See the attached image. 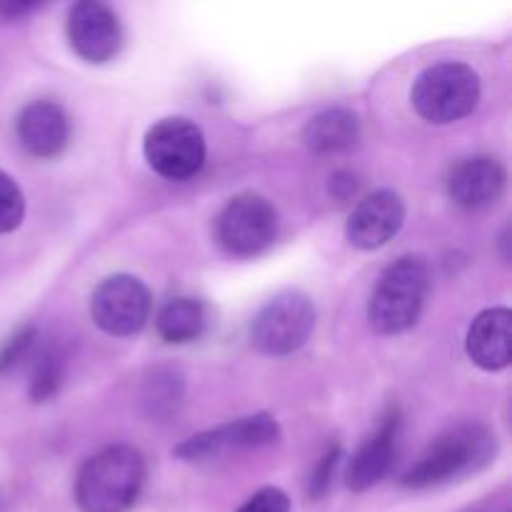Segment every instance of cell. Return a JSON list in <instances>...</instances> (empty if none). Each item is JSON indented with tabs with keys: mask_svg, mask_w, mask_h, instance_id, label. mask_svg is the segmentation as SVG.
Instances as JSON below:
<instances>
[{
	"mask_svg": "<svg viewBox=\"0 0 512 512\" xmlns=\"http://www.w3.org/2000/svg\"><path fill=\"white\" fill-rule=\"evenodd\" d=\"M495 453H498V440H495L493 430L478 423L458 425L440 435L415 460L413 468L403 475V485L413 490H425L455 483V480L488 468Z\"/></svg>",
	"mask_w": 512,
	"mask_h": 512,
	"instance_id": "obj_1",
	"label": "cell"
},
{
	"mask_svg": "<svg viewBox=\"0 0 512 512\" xmlns=\"http://www.w3.org/2000/svg\"><path fill=\"white\" fill-rule=\"evenodd\" d=\"M145 483V460L130 445H110L83 463L75 503L83 512H128Z\"/></svg>",
	"mask_w": 512,
	"mask_h": 512,
	"instance_id": "obj_2",
	"label": "cell"
},
{
	"mask_svg": "<svg viewBox=\"0 0 512 512\" xmlns=\"http://www.w3.org/2000/svg\"><path fill=\"white\" fill-rule=\"evenodd\" d=\"M430 290L428 263L418 255H403L385 268L368 303V320L378 333L400 335L413 328Z\"/></svg>",
	"mask_w": 512,
	"mask_h": 512,
	"instance_id": "obj_3",
	"label": "cell"
},
{
	"mask_svg": "<svg viewBox=\"0 0 512 512\" xmlns=\"http://www.w3.org/2000/svg\"><path fill=\"white\" fill-rule=\"evenodd\" d=\"M410 98L420 118L435 125H448L473 113L480 100V78L470 65L445 60L418 75Z\"/></svg>",
	"mask_w": 512,
	"mask_h": 512,
	"instance_id": "obj_4",
	"label": "cell"
},
{
	"mask_svg": "<svg viewBox=\"0 0 512 512\" xmlns=\"http://www.w3.org/2000/svg\"><path fill=\"white\" fill-rule=\"evenodd\" d=\"M315 305L298 290L273 295L255 313L250 325V343L263 355H290L303 348L315 330Z\"/></svg>",
	"mask_w": 512,
	"mask_h": 512,
	"instance_id": "obj_5",
	"label": "cell"
},
{
	"mask_svg": "<svg viewBox=\"0 0 512 512\" xmlns=\"http://www.w3.org/2000/svg\"><path fill=\"white\" fill-rule=\"evenodd\" d=\"M143 153L150 168L165 180H188L205 165V135L193 120L163 118L145 133Z\"/></svg>",
	"mask_w": 512,
	"mask_h": 512,
	"instance_id": "obj_6",
	"label": "cell"
},
{
	"mask_svg": "<svg viewBox=\"0 0 512 512\" xmlns=\"http://www.w3.org/2000/svg\"><path fill=\"white\" fill-rule=\"evenodd\" d=\"M278 225V210L270 200H265L263 195L243 193L228 200V205L220 210L215 233L230 255L253 258L275 243Z\"/></svg>",
	"mask_w": 512,
	"mask_h": 512,
	"instance_id": "obj_7",
	"label": "cell"
},
{
	"mask_svg": "<svg viewBox=\"0 0 512 512\" xmlns=\"http://www.w3.org/2000/svg\"><path fill=\"white\" fill-rule=\"evenodd\" d=\"M153 298L148 285L135 275H110L90 295V318L113 338L140 333L150 318Z\"/></svg>",
	"mask_w": 512,
	"mask_h": 512,
	"instance_id": "obj_8",
	"label": "cell"
},
{
	"mask_svg": "<svg viewBox=\"0 0 512 512\" xmlns=\"http://www.w3.org/2000/svg\"><path fill=\"white\" fill-rule=\"evenodd\" d=\"M280 425L273 415L258 413L248 418L230 420L213 430L198 433L175 448V455L188 463H213V460L228 458V455L248 453V450L265 448L278 443Z\"/></svg>",
	"mask_w": 512,
	"mask_h": 512,
	"instance_id": "obj_9",
	"label": "cell"
},
{
	"mask_svg": "<svg viewBox=\"0 0 512 512\" xmlns=\"http://www.w3.org/2000/svg\"><path fill=\"white\" fill-rule=\"evenodd\" d=\"M68 40L85 63H108L120 53L123 28L108 5L98 0H80L70 8Z\"/></svg>",
	"mask_w": 512,
	"mask_h": 512,
	"instance_id": "obj_10",
	"label": "cell"
},
{
	"mask_svg": "<svg viewBox=\"0 0 512 512\" xmlns=\"http://www.w3.org/2000/svg\"><path fill=\"white\" fill-rule=\"evenodd\" d=\"M405 223V200L395 190H375L365 195L345 223L350 245L360 250H378L400 233Z\"/></svg>",
	"mask_w": 512,
	"mask_h": 512,
	"instance_id": "obj_11",
	"label": "cell"
},
{
	"mask_svg": "<svg viewBox=\"0 0 512 512\" xmlns=\"http://www.w3.org/2000/svg\"><path fill=\"white\" fill-rule=\"evenodd\" d=\"M400 438H403V415L393 408L380 420L378 430L350 458L348 470H345L348 488L355 493H363V490H370L380 480L388 478L395 460H398Z\"/></svg>",
	"mask_w": 512,
	"mask_h": 512,
	"instance_id": "obj_12",
	"label": "cell"
},
{
	"mask_svg": "<svg viewBox=\"0 0 512 512\" xmlns=\"http://www.w3.org/2000/svg\"><path fill=\"white\" fill-rule=\"evenodd\" d=\"M505 190V168L490 155L460 160L448 178V193L455 205L480 210L493 205Z\"/></svg>",
	"mask_w": 512,
	"mask_h": 512,
	"instance_id": "obj_13",
	"label": "cell"
},
{
	"mask_svg": "<svg viewBox=\"0 0 512 512\" xmlns=\"http://www.w3.org/2000/svg\"><path fill=\"white\" fill-rule=\"evenodd\" d=\"M70 138L68 115L53 100H35L18 115V140L35 158H55Z\"/></svg>",
	"mask_w": 512,
	"mask_h": 512,
	"instance_id": "obj_14",
	"label": "cell"
},
{
	"mask_svg": "<svg viewBox=\"0 0 512 512\" xmlns=\"http://www.w3.org/2000/svg\"><path fill=\"white\" fill-rule=\"evenodd\" d=\"M512 313L508 308L483 310L473 320L465 340L468 358L488 373H498L510 365Z\"/></svg>",
	"mask_w": 512,
	"mask_h": 512,
	"instance_id": "obj_15",
	"label": "cell"
},
{
	"mask_svg": "<svg viewBox=\"0 0 512 512\" xmlns=\"http://www.w3.org/2000/svg\"><path fill=\"white\" fill-rule=\"evenodd\" d=\"M360 138V120L348 108H328L305 123L303 140L313 153L335 155L353 148Z\"/></svg>",
	"mask_w": 512,
	"mask_h": 512,
	"instance_id": "obj_16",
	"label": "cell"
},
{
	"mask_svg": "<svg viewBox=\"0 0 512 512\" xmlns=\"http://www.w3.org/2000/svg\"><path fill=\"white\" fill-rule=\"evenodd\" d=\"M155 328L165 343H193L208 330V310L195 298H173L158 310Z\"/></svg>",
	"mask_w": 512,
	"mask_h": 512,
	"instance_id": "obj_17",
	"label": "cell"
},
{
	"mask_svg": "<svg viewBox=\"0 0 512 512\" xmlns=\"http://www.w3.org/2000/svg\"><path fill=\"white\" fill-rule=\"evenodd\" d=\"M65 380V358L60 350L48 348L38 355L30 373L28 393L35 403H45V400L55 398Z\"/></svg>",
	"mask_w": 512,
	"mask_h": 512,
	"instance_id": "obj_18",
	"label": "cell"
},
{
	"mask_svg": "<svg viewBox=\"0 0 512 512\" xmlns=\"http://www.w3.org/2000/svg\"><path fill=\"white\" fill-rule=\"evenodd\" d=\"M180 398H183V378L175 370H153V378L148 380V393H145L150 413L160 418L175 413Z\"/></svg>",
	"mask_w": 512,
	"mask_h": 512,
	"instance_id": "obj_19",
	"label": "cell"
},
{
	"mask_svg": "<svg viewBox=\"0 0 512 512\" xmlns=\"http://www.w3.org/2000/svg\"><path fill=\"white\" fill-rule=\"evenodd\" d=\"M25 215V198L23 190L18 188L8 173L0 170V235L13 233Z\"/></svg>",
	"mask_w": 512,
	"mask_h": 512,
	"instance_id": "obj_20",
	"label": "cell"
},
{
	"mask_svg": "<svg viewBox=\"0 0 512 512\" xmlns=\"http://www.w3.org/2000/svg\"><path fill=\"white\" fill-rule=\"evenodd\" d=\"M340 465H343V450L335 445V448H330L328 453L323 455V458L318 460V465L313 468V473H310L308 478V495L313 500H320L325 498V495L330 493V488H333V480L335 475H338Z\"/></svg>",
	"mask_w": 512,
	"mask_h": 512,
	"instance_id": "obj_21",
	"label": "cell"
},
{
	"mask_svg": "<svg viewBox=\"0 0 512 512\" xmlns=\"http://www.w3.org/2000/svg\"><path fill=\"white\" fill-rule=\"evenodd\" d=\"M35 338H38V330H35L33 325H25V328H20L18 333L5 343V348L0 350V375L13 370L15 365H20L28 358L30 350L35 348Z\"/></svg>",
	"mask_w": 512,
	"mask_h": 512,
	"instance_id": "obj_22",
	"label": "cell"
},
{
	"mask_svg": "<svg viewBox=\"0 0 512 512\" xmlns=\"http://www.w3.org/2000/svg\"><path fill=\"white\" fill-rule=\"evenodd\" d=\"M238 512H290V498L280 488H263Z\"/></svg>",
	"mask_w": 512,
	"mask_h": 512,
	"instance_id": "obj_23",
	"label": "cell"
},
{
	"mask_svg": "<svg viewBox=\"0 0 512 512\" xmlns=\"http://www.w3.org/2000/svg\"><path fill=\"white\" fill-rule=\"evenodd\" d=\"M358 185V178H355L353 173L338 170V173L330 178V195H333L338 203H348V200H353L355 195H358Z\"/></svg>",
	"mask_w": 512,
	"mask_h": 512,
	"instance_id": "obj_24",
	"label": "cell"
},
{
	"mask_svg": "<svg viewBox=\"0 0 512 512\" xmlns=\"http://www.w3.org/2000/svg\"><path fill=\"white\" fill-rule=\"evenodd\" d=\"M38 8L35 3H0V15L5 18H20V15H28Z\"/></svg>",
	"mask_w": 512,
	"mask_h": 512,
	"instance_id": "obj_25",
	"label": "cell"
},
{
	"mask_svg": "<svg viewBox=\"0 0 512 512\" xmlns=\"http://www.w3.org/2000/svg\"><path fill=\"white\" fill-rule=\"evenodd\" d=\"M470 512H510V510H508V505H503V508H475Z\"/></svg>",
	"mask_w": 512,
	"mask_h": 512,
	"instance_id": "obj_26",
	"label": "cell"
},
{
	"mask_svg": "<svg viewBox=\"0 0 512 512\" xmlns=\"http://www.w3.org/2000/svg\"><path fill=\"white\" fill-rule=\"evenodd\" d=\"M0 512H3V503H0Z\"/></svg>",
	"mask_w": 512,
	"mask_h": 512,
	"instance_id": "obj_27",
	"label": "cell"
}]
</instances>
